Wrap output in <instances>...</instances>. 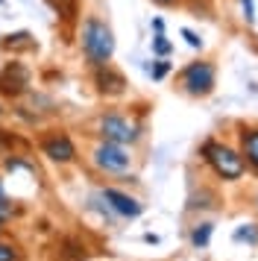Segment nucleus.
Returning <instances> with one entry per match:
<instances>
[{
  "mask_svg": "<svg viewBox=\"0 0 258 261\" xmlns=\"http://www.w3.org/2000/svg\"><path fill=\"white\" fill-rule=\"evenodd\" d=\"M94 83H97V91L106 97H117L126 91V80L123 73L115 71L112 65H103V68H94Z\"/></svg>",
  "mask_w": 258,
  "mask_h": 261,
  "instance_id": "obj_8",
  "label": "nucleus"
},
{
  "mask_svg": "<svg viewBox=\"0 0 258 261\" xmlns=\"http://www.w3.org/2000/svg\"><path fill=\"white\" fill-rule=\"evenodd\" d=\"M97 129L103 135V141H112V144H135L141 138V126H135L126 115H120V112H109L100 118L97 123Z\"/></svg>",
  "mask_w": 258,
  "mask_h": 261,
  "instance_id": "obj_4",
  "label": "nucleus"
},
{
  "mask_svg": "<svg viewBox=\"0 0 258 261\" xmlns=\"http://www.w3.org/2000/svg\"><path fill=\"white\" fill-rule=\"evenodd\" d=\"M27 85H30V73H27V68L18 65V62L6 65V71L0 73V91H3V94L18 97Z\"/></svg>",
  "mask_w": 258,
  "mask_h": 261,
  "instance_id": "obj_9",
  "label": "nucleus"
},
{
  "mask_svg": "<svg viewBox=\"0 0 258 261\" xmlns=\"http://www.w3.org/2000/svg\"><path fill=\"white\" fill-rule=\"evenodd\" d=\"M241 3V15H244V21L249 27L255 24V0H238Z\"/></svg>",
  "mask_w": 258,
  "mask_h": 261,
  "instance_id": "obj_15",
  "label": "nucleus"
},
{
  "mask_svg": "<svg viewBox=\"0 0 258 261\" xmlns=\"http://www.w3.org/2000/svg\"><path fill=\"white\" fill-rule=\"evenodd\" d=\"M80 47H82L85 62L91 68L109 65L112 56H115V33H112V27L106 24L103 18L88 15L82 21V30H80Z\"/></svg>",
  "mask_w": 258,
  "mask_h": 261,
  "instance_id": "obj_1",
  "label": "nucleus"
},
{
  "mask_svg": "<svg viewBox=\"0 0 258 261\" xmlns=\"http://www.w3.org/2000/svg\"><path fill=\"white\" fill-rule=\"evenodd\" d=\"M241 155L252 170H258V126H249L241 132Z\"/></svg>",
  "mask_w": 258,
  "mask_h": 261,
  "instance_id": "obj_10",
  "label": "nucleus"
},
{
  "mask_svg": "<svg viewBox=\"0 0 258 261\" xmlns=\"http://www.w3.org/2000/svg\"><path fill=\"white\" fill-rule=\"evenodd\" d=\"M9 214H12V205H9L6 200H3V197H0V220H6Z\"/></svg>",
  "mask_w": 258,
  "mask_h": 261,
  "instance_id": "obj_18",
  "label": "nucleus"
},
{
  "mask_svg": "<svg viewBox=\"0 0 258 261\" xmlns=\"http://www.w3.org/2000/svg\"><path fill=\"white\" fill-rule=\"evenodd\" d=\"M0 223H3V220H0Z\"/></svg>",
  "mask_w": 258,
  "mask_h": 261,
  "instance_id": "obj_23",
  "label": "nucleus"
},
{
  "mask_svg": "<svg viewBox=\"0 0 258 261\" xmlns=\"http://www.w3.org/2000/svg\"><path fill=\"white\" fill-rule=\"evenodd\" d=\"M232 238L238 241V244H249V247H258V226H252V223L238 226Z\"/></svg>",
  "mask_w": 258,
  "mask_h": 261,
  "instance_id": "obj_12",
  "label": "nucleus"
},
{
  "mask_svg": "<svg viewBox=\"0 0 258 261\" xmlns=\"http://www.w3.org/2000/svg\"><path fill=\"white\" fill-rule=\"evenodd\" d=\"M100 197L106 200V205H109L112 212L120 214V217H126V220H135V217L141 214V202L135 200V197L123 194V191H117V188H103V191H100Z\"/></svg>",
  "mask_w": 258,
  "mask_h": 261,
  "instance_id": "obj_7",
  "label": "nucleus"
},
{
  "mask_svg": "<svg viewBox=\"0 0 258 261\" xmlns=\"http://www.w3.org/2000/svg\"><path fill=\"white\" fill-rule=\"evenodd\" d=\"M0 197H3V182H0Z\"/></svg>",
  "mask_w": 258,
  "mask_h": 261,
  "instance_id": "obj_21",
  "label": "nucleus"
},
{
  "mask_svg": "<svg viewBox=\"0 0 258 261\" xmlns=\"http://www.w3.org/2000/svg\"><path fill=\"white\" fill-rule=\"evenodd\" d=\"M91 162L100 167L103 173H126L129 165H132V155H129V150L123 147V144L103 141V144L94 147Z\"/></svg>",
  "mask_w": 258,
  "mask_h": 261,
  "instance_id": "obj_5",
  "label": "nucleus"
},
{
  "mask_svg": "<svg viewBox=\"0 0 258 261\" xmlns=\"http://www.w3.org/2000/svg\"><path fill=\"white\" fill-rule=\"evenodd\" d=\"M255 212H258V197H255Z\"/></svg>",
  "mask_w": 258,
  "mask_h": 261,
  "instance_id": "obj_22",
  "label": "nucleus"
},
{
  "mask_svg": "<svg viewBox=\"0 0 258 261\" xmlns=\"http://www.w3.org/2000/svg\"><path fill=\"white\" fill-rule=\"evenodd\" d=\"M217 85V68L214 62L209 59H197V62H188L182 73H179V88L185 91L188 97H209Z\"/></svg>",
  "mask_w": 258,
  "mask_h": 261,
  "instance_id": "obj_3",
  "label": "nucleus"
},
{
  "mask_svg": "<svg viewBox=\"0 0 258 261\" xmlns=\"http://www.w3.org/2000/svg\"><path fill=\"white\" fill-rule=\"evenodd\" d=\"M170 50H173V44L167 41V36H164V33H156V36H152V56L167 59V56H170Z\"/></svg>",
  "mask_w": 258,
  "mask_h": 261,
  "instance_id": "obj_13",
  "label": "nucleus"
},
{
  "mask_svg": "<svg viewBox=\"0 0 258 261\" xmlns=\"http://www.w3.org/2000/svg\"><path fill=\"white\" fill-rule=\"evenodd\" d=\"M170 68H173V65H170L167 59H159V62H152V68H150V76L156 80V83H159V80H164V76L170 73Z\"/></svg>",
  "mask_w": 258,
  "mask_h": 261,
  "instance_id": "obj_14",
  "label": "nucleus"
},
{
  "mask_svg": "<svg viewBox=\"0 0 258 261\" xmlns=\"http://www.w3.org/2000/svg\"><path fill=\"white\" fill-rule=\"evenodd\" d=\"M199 155H202V159L211 165V170H214L220 179H226V182L241 179L244 170H246L244 155L238 153L235 147L223 144V141H205L202 147H199Z\"/></svg>",
  "mask_w": 258,
  "mask_h": 261,
  "instance_id": "obj_2",
  "label": "nucleus"
},
{
  "mask_svg": "<svg viewBox=\"0 0 258 261\" xmlns=\"http://www.w3.org/2000/svg\"><path fill=\"white\" fill-rule=\"evenodd\" d=\"M0 261H18V252L12 244H0Z\"/></svg>",
  "mask_w": 258,
  "mask_h": 261,
  "instance_id": "obj_17",
  "label": "nucleus"
},
{
  "mask_svg": "<svg viewBox=\"0 0 258 261\" xmlns=\"http://www.w3.org/2000/svg\"><path fill=\"white\" fill-rule=\"evenodd\" d=\"M41 153H44L50 162L68 165V162H73L76 150H73V141H70L65 132H53V135H47L44 141H41Z\"/></svg>",
  "mask_w": 258,
  "mask_h": 261,
  "instance_id": "obj_6",
  "label": "nucleus"
},
{
  "mask_svg": "<svg viewBox=\"0 0 258 261\" xmlns=\"http://www.w3.org/2000/svg\"><path fill=\"white\" fill-rule=\"evenodd\" d=\"M211 232H214V226L211 223H199L194 226V232H191V247L194 249H205L211 241Z\"/></svg>",
  "mask_w": 258,
  "mask_h": 261,
  "instance_id": "obj_11",
  "label": "nucleus"
},
{
  "mask_svg": "<svg viewBox=\"0 0 258 261\" xmlns=\"http://www.w3.org/2000/svg\"><path fill=\"white\" fill-rule=\"evenodd\" d=\"M152 30H156V33H164V21L162 18H152Z\"/></svg>",
  "mask_w": 258,
  "mask_h": 261,
  "instance_id": "obj_20",
  "label": "nucleus"
},
{
  "mask_svg": "<svg viewBox=\"0 0 258 261\" xmlns=\"http://www.w3.org/2000/svg\"><path fill=\"white\" fill-rule=\"evenodd\" d=\"M150 3L162 6V9H170V6H176V3H179V0H150Z\"/></svg>",
  "mask_w": 258,
  "mask_h": 261,
  "instance_id": "obj_19",
  "label": "nucleus"
},
{
  "mask_svg": "<svg viewBox=\"0 0 258 261\" xmlns=\"http://www.w3.org/2000/svg\"><path fill=\"white\" fill-rule=\"evenodd\" d=\"M182 38L188 41V47H194V50H202V38L194 33V30H188V27H182Z\"/></svg>",
  "mask_w": 258,
  "mask_h": 261,
  "instance_id": "obj_16",
  "label": "nucleus"
}]
</instances>
